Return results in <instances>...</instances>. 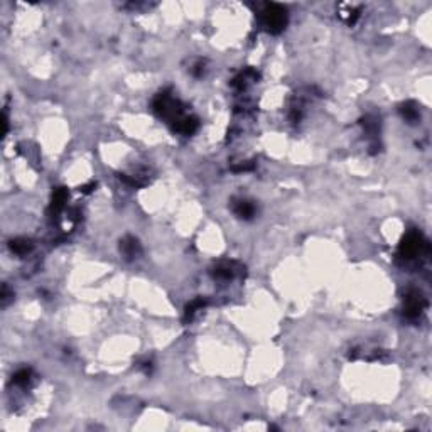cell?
I'll return each instance as SVG.
<instances>
[{"label": "cell", "mask_w": 432, "mask_h": 432, "mask_svg": "<svg viewBox=\"0 0 432 432\" xmlns=\"http://www.w3.org/2000/svg\"><path fill=\"white\" fill-rule=\"evenodd\" d=\"M427 249H429L427 241H425L419 233L412 231V233H409V235L402 240V243H400L398 254H400V257H402V259H405V260H412V259H415V257L422 255Z\"/></svg>", "instance_id": "7a4b0ae2"}, {"label": "cell", "mask_w": 432, "mask_h": 432, "mask_svg": "<svg viewBox=\"0 0 432 432\" xmlns=\"http://www.w3.org/2000/svg\"><path fill=\"white\" fill-rule=\"evenodd\" d=\"M30 377H33V373H30V370H19L17 373L14 375V383L19 387H27L30 383Z\"/></svg>", "instance_id": "8fae6325"}, {"label": "cell", "mask_w": 432, "mask_h": 432, "mask_svg": "<svg viewBox=\"0 0 432 432\" xmlns=\"http://www.w3.org/2000/svg\"><path fill=\"white\" fill-rule=\"evenodd\" d=\"M68 201V189L65 188H56L52 193V201H51V211L59 213Z\"/></svg>", "instance_id": "52a82bcc"}, {"label": "cell", "mask_w": 432, "mask_h": 432, "mask_svg": "<svg viewBox=\"0 0 432 432\" xmlns=\"http://www.w3.org/2000/svg\"><path fill=\"white\" fill-rule=\"evenodd\" d=\"M120 252H122L129 260H132L140 255L142 246L139 243V240L134 238V236H125L124 240H120Z\"/></svg>", "instance_id": "277c9868"}, {"label": "cell", "mask_w": 432, "mask_h": 432, "mask_svg": "<svg viewBox=\"0 0 432 432\" xmlns=\"http://www.w3.org/2000/svg\"><path fill=\"white\" fill-rule=\"evenodd\" d=\"M260 20L268 33L279 34L287 25V10L279 4H267L260 12Z\"/></svg>", "instance_id": "6da1fadb"}, {"label": "cell", "mask_w": 432, "mask_h": 432, "mask_svg": "<svg viewBox=\"0 0 432 432\" xmlns=\"http://www.w3.org/2000/svg\"><path fill=\"white\" fill-rule=\"evenodd\" d=\"M425 305H427V302H425V299L422 297V294H420L419 291H412L407 294V297H405V316H407L409 319H417L420 314L424 313Z\"/></svg>", "instance_id": "3957f363"}, {"label": "cell", "mask_w": 432, "mask_h": 432, "mask_svg": "<svg viewBox=\"0 0 432 432\" xmlns=\"http://www.w3.org/2000/svg\"><path fill=\"white\" fill-rule=\"evenodd\" d=\"M255 204L249 201V199H238L233 203V213L241 220H252L255 216Z\"/></svg>", "instance_id": "5b68a950"}, {"label": "cell", "mask_w": 432, "mask_h": 432, "mask_svg": "<svg viewBox=\"0 0 432 432\" xmlns=\"http://www.w3.org/2000/svg\"><path fill=\"white\" fill-rule=\"evenodd\" d=\"M400 113H402V117L407 120L409 124H414V122H417L419 120V108H417V105L415 103H412V102H407V103H404V105H400Z\"/></svg>", "instance_id": "9c48e42d"}, {"label": "cell", "mask_w": 432, "mask_h": 432, "mask_svg": "<svg viewBox=\"0 0 432 432\" xmlns=\"http://www.w3.org/2000/svg\"><path fill=\"white\" fill-rule=\"evenodd\" d=\"M206 304H208L206 299H194V301H191V302L186 305V309H184V319H186V321H188V319L191 321L193 316L196 314L199 309H203Z\"/></svg>", "instance_id": "30bf717a"}, {"label": "cell", "mask_w": 432, "mask_h": 432, "mask_svg": "<svg viewBox=\"0 0 432 432\" xmlns=\"http://www.w3.org/2000/svg\"><path fill=\"white\" fill-rule=\"evenodd\" d=\"M361 125H363V129H365L372 137H377V134H378V120L375 117H370V115H368V117H365L361 120Z\"/></svg>", "instance_id": "7c38bea8"}, {"label": "cell", "mask_w": 432, "mask_h": 432, "mask_svg": "<svg viewBox=\"0 0 432 432\" xmlns=\"http://www.w3.org/2000/svg\"><path fill=\"white\" fill-rule=\"evenodd\" d=\"M91 188H95V184H93V182H91V184H88V186H85V188L81 189V191H83V193H89V191H91Z\"/></svg>", "instance_id": "5bb4252c"}, {"label": "cell", "mask_w": 432, "mask_h": 432, "mask_svg": "<svg viewBox=\"0 0 432 432\" xmlns=\"http://www.w3.org/2000/svg\"><path fill=\"white\" fill-rule=\"evenodd\" d=\"M211 273L214 279H220V281H230V279L235 275V268L231 263L223 262V263H220V265H216Z\"/></svg>", "instance_id": "ba28073f"}, {"label": "cell", "mask_w": 432, "mask_h": 432, "mask_svg": "<svg viewBox=\"0 0 432 432\" xmlns=\"http://www.w3.org/2000/svg\"><path fill=\"white\" fill-rule=\"evenodd\" d=\"M9 249L12 250L15 255L24 257L33 250V241L27 238H15V240H10Z\"/></svg>", "instance_id": "8992f818"}, {"label": "cell", "mask_w": 432, "mask_h": 432, "mask_svg": "<svg viewBox=\"0 0 432 432\" xmlns=\"http://www.w3.org/2000/svg\"><path fill=\"white\" fill-rule=\"evenodd\" d=\"M9 299H10V294H9V287H7V286H4V287H2V305H7Z\"/></svg>", "instance_id": "4fadbf2b"}]
</instances>
